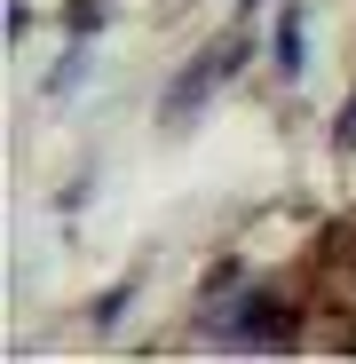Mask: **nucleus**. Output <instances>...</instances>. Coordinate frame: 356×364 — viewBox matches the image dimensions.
Segmentation results:
<instances>
[{"label": "nucleus", "instance_id": "nucleus-1", "mask_svg": "<svg viewBox=\"0 0 356 364\" xmlns=\"http://www.w3.org/2000/svg\"><path fill=\"white\" fill-rule=\"evenodd\" d=\"M230 72H237V40H222V48H206V64H198V72L183 80V95H174V111H190V103H198V95H206L214 80H230Z\"/></svg>", "mask_w": 356, "mask_h": 364}, {"label": "nucleus", "instance_id": "nucleus-2", "mask_svg": "<svg viewBox=\"0 0 356 364\" xmlns=\"http://www.w3.org/2000/svg\"><path fill=\"white\" fill-rule=\"evenodd\" d=\"M277 64H285V80L301 72V16L285 9V24H277Z\"/></svg>", "mask_w": 356, "mask_h": 364}]
</instances>
